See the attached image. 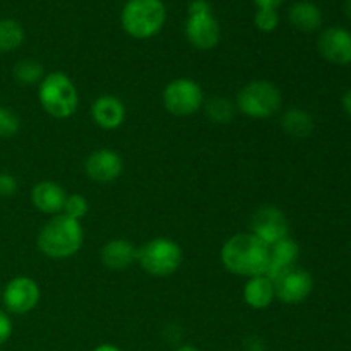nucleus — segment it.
<instances>
[{
    "mask_svg": "<svg viewBox=\"0 0 351 351\" xmlns=\"http://www.w3.org/2000/svg\"><path fill=\"white\" fill-rule=\"evenodd\" d=\"M12 75L21 86H38L45 77V71L40 62L26 58L14 65Z\"/></svg>",
    "mask_w": 351,
    "mask_h": 351,
    "instance_id": "obj_23",
    "label": "nucleus"
},
{
    "mask_svg": "<svg viewBox=\"0 0 351 351\" xmlns=\"http://www.w3.org/2000/svg\"><path fill=\"white\" fill-rule=\"evenodd\" d=\"M242 298L247 307H250L252 311H266L276 300L274 281L266 274L249 278L247 283L243 285Z\"/></svg>",
    "mask_w": 351,
    "mask_h": 351,
    "instance_id": "obj_16",
    "label": "nucleus"
},
{
    "mask_svg": "<svg viewBox=\"0 0 351 351\" xmlns=\"http://www.w3.org/2000/svg\"><path fill=\"white\" fill-rule=\"evenodd\" d=\"M254 24L263 33H273L280 26V14L276 9H257L254 14Z\"/></svg>",
    "mask_w": 351,
    "mask_h": 351,
    "instance_id": "obj_26",
    "label": "nucleus"
},
{
    "mask_svg": "<svg viewBox=\"0 0 351 351\" xmlns=\"http://www.w3.org/2000/svg\"><path fill=\"white\" fill-rule=\"evenodd\" d=\"M249 343H252V348H247V351H264L263 339L252 338V339H249Z\"/></svg>",
    "mask_w": 351,
    "mask_h": 351,
    "instance_id": "obj_31",
    "label": "nucleus"
},
{
    "mask_svg": "<svg viewBox=\"0 0 351 351\" xmlns=\"http://www.w3.org/2000/svg\"><path fill=\"white\" fill-rule=\"evenodd\" d=\"M175 351H201V350L195 348V346H192V345H182V346H178Z\"/></svg>",
    "mask_w": 351,
    "mask_h": 351,
    "instance_id": "obj_33",
    "label": "nucleus"
},
{
    "mask_svg": "<svg viewBox=\"0 0 351 351\" xmlns=\"http://www.w3.org/2000/svg\"><path fill=\"white\" fill-rule=\"evenodd\" d=\"M202 108H204L208 119L213 123H219V125L232 122L237 113L235 103L230 101L228 98H223V96H215L209 101H204Z\"/></svg>",
    "mask_w": 351,
    "mask_h": 351,
    "instance_id": "obj_22",
    "label": "nucleus"
},
{
    "mask_svg": "<svg viewBox=\"0 0 351 351\" xmlns=\"http://www.w3.org/2000/svg\"><path fill=\"white\" fill-rule=\"evenodd\" d=\"M93 351H122L119 348V346H115V345H110V343H105V345H99V346H96L95 350Z\"/></svg>",
    "mask_w": 351,
    "mask_h": 351,
    "instance_id": "obj_32",
    "label": "nucleus"
},
{
    "mask_svg": "<svg viewBox=\"0 0 351 351\" xmlns=\"http://www.w3.org/2000/svg\"><path fill=\"white\" fill-rule=\"evenodd\" d=\"M84 173L96 184H112L123 173V160L115 149L99 147L84 160Z\"/></svg>",
    "mask_w": 351,
    "mask_h": 351,
    "instance_id": "obj_12",
    "label": "nucleus"
},
{
    "mask_svg": "<svg viewBox=\"0 0 351 351\" xmlns=\"http://www.w3.org/2000/svg\"><path fill=\"white\" fill-rule=\"evenodd\" d=\"M281 129L291 137L297 139H305L314 132V119L311 113L298 106H291V108L285 110L283 115L280 119Z\"/></svg>",
    "mask_w": 351,
    "mask_h": 351,
    "instance_id": "obj_20",
    "label": "nucleus"
},
{
    "mask_svg": "<svg viewBox=\"0 0 351 351\" xmlns=\"http://www.w3.org/2000/svg\"><path fill=\"white\" fill-rule=\"evenodd\" d=\"M41 300L40 285L29 276H16L3 287L2 304L7 314L26 315L38 307Z\"/></svg>",
    "mask_w": 351,
    "mask_h": 351,
    "instance_id": "obj_9",
    "label": "nucleus"
},
{
    "mask_svg": "<svg viewBox=\"0 0 351 351\" xmlns=\"http://www.w3.org/2000/svg\"><path fill=\"white\" fill-rule=\"evenodd\" d=\"M12 319L5 311L0 308V346L9 341V338L12 336Z\"/></svg>",
    "mask_w": 351,
    "mask_h": 351,
    "instance_id": "obj_28",
    "label": "nucleus"
},
{
    "mask_svg": "<svg viewBox=\"0 0 351 351\" xmlns=\"http://www.w3.org/2000/svg\"><path fill=\"white\" fill-rule=\"evenodd\" d=\"M184 250L175 240L156 237L137 249L136 263L141 269L153 278H170L180 269Z\"/></svg>",
    "mask_w": 351,
    "mask_h": 351,
    "instance_id": "obj_6",
    "label": "nucleus"
},
{
    "mask_svg": "<svg viewBox=\"0 0 351 351\" xmlns=\"http://www.w3.org/2000/svg\"><path fill=\"white\" fill-rule=\"evenodd\" d=\"M137 249L127 239H112L103 243L99 250V259L103 266L112 271L127 269L132 263H136Z\"/></svg>",
    "mask_w": 351,
    "mask_h": 351,
    "instance_id": "obj_17",
    "label": "nucleus"
},
{
    "mask_svg": "<svg viewBox=\"0 0 351 351\" xmlns=\"http://www.w3.org/2000/svg\"><path fill=\"white\" fill-rule=\"evenodd\" d=\"M235 106L237 112L249 119L266 120L280 112L283 106V95L274 82L267 79H254L237 93Z\"/></svg>",
    "mask_w": 351,
    "mask_h": 351,
    "instance_id": "obj_5",
    "label": "nucleus"
},
{
    "mask_svg": "<svg viewBox=\"0 0 351 351\" xmlns=\"http://www.w3.org/2000/svg\"><path fill=\"white\" fill-rule=\"evenodd\" d=\"M274 281L276 300L285 305H300L314 291V278L307 269L293 266L283 271Z\"/></svg>",
    "mask_w": 351,
    "mask_h": 351,
    "instance_id": "obj_10",
    "label": "nucleus"
},
{
    "mask_svg": "<svg viewBox=\"0 0 351 351\" xmlns=\"http://www.w3.org/2000/svg\"><path fill=\"white\" fill-rule=\"evenodd\" d=\"M38 101L45 113L57 120L71 119L79 108V89L65 72L45 74L38 84Z\"/></svg>",
    "mask_w": 351,
    "mask_h": 351,
    "instance_id": "obj_3",
    "label": "nucleus"
},
{
    "mask_svg": "<svg viewBox=\"0 0 351 351\" xmlns=\"http://www.w3.org/2000/svg\"><path fill=\"white\" fill-rule=\"evenodd\" d=\"M298 256H300V247L290 237L273 243L269 247V266H267L266 276L276 280L283 271L297 266Z\"/></svg>",
    "mask_w": 351,
    "mask_h": 351,
    "instance_id": "obj_18",
    "label": "nucleus"
},
{
    "mask_svg": "<svg viewBox=\"0 0 351 351\" xmlns=\"http://www.w3.org/2000/svg\"><path fill=\"white\" fill-rule=\"evenodd\" d=\"M62 213L67 215L69 218L81 221L82 218L88 216L89 201L82 194H67V199H65V204H64V209H62Z\"/></svg>",
    "mask_w": 351,
    "mask_h": 351,
    "instance_id": "obj_24",
    "label": "nucleus"
},
{
    "mask_svg": "<svg viewBox=\"0 0 351 351\" xmlns=\"http://www.w3.org/2000/svg\"><path fill=\"white\" fill-rule=\"evenodd\" d=\"M250 233L256 235L261 242L271 247L273 243L290 237V223L287 215L276 206H263L257 209L250 219Z\"/></svg>",
    "mask_w": 351,
    "mask_h": 351,
    "instance_id": "obj_11",
    "label": "nucleus"
},
{
    "mask_svg": "<svg viewBox=\"0 0 351 351\" xmlns=\"http://www.w3.org/2000/svg\"><path fill=\"white\" fill-rule=\"evenodd\" d=\"M221 264L230 274L254 278L266 274L269 266V247L250 232L235 233L219 250Z\"/></svg>",
    "mask_w": 351,
    "mask_h": 351,
    "instance_id": "obj_1",
    "label": "nucleus"
},
{
    "mask_svg": "<svg viewBox=\"0 0 351 351\" xmlns=\"http://www.w3.org/2000/svg\"><path fill=\"white\" fill-rule=\"evenodd\" d=\"M184 33L189 43L197 50L208 51L218 47L221 27L208 0H192L189 3Z\"/></svg>",
    "mask_w": 351,
    "mask_h": 351,
    "instance_id": "obj_7",
    "label": "nucleus"
},
{
    "mask_svg": "<svg viewBox=\"0 0 351 351\" xmlns=\"http://www.w3.org/2000/svg\"><path fill=\"white\" fill-rule=\"evenodd\" d=\"M91 119L99 129L115 130L125 122L127 108L122 99L115 95H101L93 101Z\"/></svg>",
    "mask_w": 351,
    "mask_h": 351,
    "instance_id": "obj_14",
    "label": "nucleus"
},
{
    "mask_svg": "<svg viewBox=\"0 0 351 351\" xmlns=\"http://www.w3.org/2000/svg\"><path fill=\"white\" fill-rule=\"evenodd\" d=\"M84 243V228L81 221L60 213L55 215L40 228L36 247L45 257L53 261L69 259L81 250Z\"/></svg>",
    "mask_w": 351,
    "mask_h": 351,
    "instance_id": "obj_2",
    "label": "nucleus"
},
{
    "mask_svg": "<svg viewBox=\"0 0 351 351\" xmlns=\"http://www.w3.org/2000/svg\"><path fill=\"white\" fill-rule=\"evenodd\" d=\"M341 105H343V110L346 112V115L351 119V88L348 89V91H345V95H343Z\"/></svg>",
    "mask_w": 351,
    "mask_h": 351,
    "instance_id": "obj_30",
    "label": "nucleus"
},
{
    "mask_svg": "<svg viewBox=\"0 0 351 351\" xmlns=\"http://www.w3.org/2000/svg\"><path fill=\"white\" fill-rule=\"evenodd\" d=\"M67 192L60 184L51 180L38 182L31 191V204L43 215H60L64 209Z\"/></svg>",
    "mask_w": 351,
    "mask_h": 351,
    "instance_id": "obj_15",
    "label": "nucleus"
},
{
    "mask_svg": "<svg viewBox=\"0 0 351 351\" xmlns=\"http://www.w3.org/2000/svg\"><path fill=\"white\" fill-rule=\"evenodd\" d=\"M24 38L26 33L19 21L10 17L0 19V53H10L17 50L24 43Z\"/></svg>",
    "mask_w": 351,
    "mask_h": 351,
    "instance_id": "obj_21",
    "label": "nucleus"
},
{
    "mask_svg": "<svg viewBox=\"0 0 351 351\" xmlns=\"http://www.w3.org/2000/svg\"><path fill=\"white\" fill-rule=\"evenodd\" d=\"M167 16L163 0H127L120 12V24L134 40H149L163 29Z\"/></svg>",
    "mask_w": 351,
    "mask_h": 351,
    "instance_id": "obj_4",
    "label": "nucleus"
},
{
    "mask_svg": "<svg viewBox=\"0 0 351 351\" xmlns=\"http://www.w3.org/2000/svg\"><path fill=\"white\" fill-rule=\"evenodd\" d=\"M257 9H280L285 3V0H254Z\"/></svg>",
    "mask_w": 351,
    "mask_h": 351,
    "instance_id": "obj_29",
    "label": "nucleus"
},
{
    "mask_svg": "<svg viewBox=\"0 0 351 351\" xmlns=\"http://www.w3.org/2000/svg\"><path fill=\"white\" fill-rule=\"evenodd\" d=\"M0 300H2V290H0Z\"/></svg>",
    "mask_w": 351,
    "mask_h": 351,
    "instance_id": "obj_35",
    "label": "nucleus"
},
{
    "mask_svg": "<svg viewBox=\"0 0 351 351\" xmlns=\"http://www.w3.org/2000/svg\"><path fill=\"white\" fill-rule=\"evenodd\" d=\"M291 26L304 33H314L322 26V10L312 0H298L288 10Z\"/></svg>",
    "mask_w": 351,
    "mask_h": 351,
    "instance_id": "obj_19",
    "label": "nucleus"
},
{
    "mask_svg": "<svg viewBox=\"0 0 351 351\" xmlns=\"http://www.w3.org/2000/svg\"><path fill=\"white\" fill-rule=\"evenodd\" d=\"M317 51L335 65L351 64V31L341 26L326 27L317 38Z\"/></svg>",
    "mask_w": 351,
    "mask_h": 351,
    "instance_id": "obj_13",
    "label": "nucleus"
},
{
    "mask_svg": "<svg viewBox=\"0 0 351 351\" xmlns=\"http://www.w3.org/2000/svg\"><path fill=\"white\" fill-rule=\"evenodd\" d=\"M346 14H348V17L351 19V0H346Z\"/></svg>",
    "mask_w": 351,
    "mask_h": 351,
    "instance_id": "obj_34",
    "label": "nucleus"
},
{
    "mask_svg": "<svg viewBox=\"0 0 351 351\" xmlns=\"http://www.w3.org/2000/svg\"><path fill=\"white\" fill-rule=\"evenodd\" d=\"M165 110L173 117H191L204 106V91L201 84L191 77L171 79L161 95Z\"/></svg>",
    "mask_w": 351,
    "mask_h": 351,
    "instance_id": "obj_8",
    "label": "nucleus"
},
{
    "mask_svg": "<svg viewBox=\"0 0 351 351\" xmlns=\"http://www.w3.org/2000/svg\"><path fill=\"white\" fill-rule=\"evenodd\" d=\"M17 192V180L10 173H0V195L10 197Z\"/></svg>",
    "mask_w": 351,
    "mask_h": 351,
    "instance_id": "obj_27",
    "label": "nucleus"
},
{
    "mask_svg": "<svg viewBox=\"0 0 351 351\" xmlns=\"http://www.w3.org/2000/svg\"><path fill=\"white\" fill-rule=\"evenodd\" d=\"M21 129V119L9 106H0V139H10Z\"/></svg>",
    "mask_w": 351,
    "mask_h": 351,
    "instance_id": "obj_25",
    "label": "nucleus"
}]
</instances>
